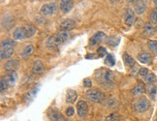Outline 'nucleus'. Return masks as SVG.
<instances>
[{"label":"nucleus","instance_id":"5","mask_svg":"<svg viewBox=\"0 0 157 121\" xmlns=\"http://www.w3.org/2000/svg\"><path fill=\"white\" fill-rule=\"evenodd\" d=\"M86 96L87 99H89L90 101H92V102H102L104 99L103 92H102L101 90L95 89V88L89 89L88 91H86Z\"/></svg>","mask_w":157,"mask_h":121},{"label":"nucleus","instance_id":"39","mask_svg":"<svg viewBox=\"0 0 157 121\" xmlns=\"http://www.w3.org/2000/svg\"><path fill=\"white\" fill-rule=\"evenodd\" d=\"M154 4H155V6L157 7V0H154Z\"/></svg>","mask_w":157,"mask_h":121},{"label":"nucleus","instance_id":"10","mask_svg":"<svg viewBox=\"0 0 157 121\" xmlns=\"http://www.w3.org/2000/svg\"><path fill=\"white\" fill-rule=\"evenodd\" d=\"M135 12L138 15H142L144 13L147 6V0H136L135 1Z\"/></svg>","mask_w":157,"mask_h":121},{"label":"nucleus","instance_id":"27","mask_svg":"<svg viewBox=\"0 0 157 121\" xmlns=\"http://www.w3.org/2000/svg\"><path fill=\"white\" fill-rule=\"evenodd\" d=\"M38 89L37 88H33L32 90H30L29 92H27L25 96V102H29L30 100H32L34 97L36 96V93H37Z\"/></svg>","mask_w":157,"mask_h":121},{"label":"nucleus","instance_id":"15","mask_svg":"<svg viewBox=\"0 0 157 121\" xmlns=\"http://www.w3.org/2000/svg\"><path fill=\"white\" fill-rule=\"evenodd\" d=\"M78 98V93L73 89L67 90V94H66V102L68 104H74L75 101Z\"/></svg>","mask_w":157,"mask_h":121},{"label":"nucleus","instance_id":"31","mask_svg":"<svg viewBox=\"0 0 157 121\" xmlns=\"http://www.w3.org/2000/svg\"><path fill=\"white\" fill-rule=\"evenodd\" d=\"M106 43L110 46H117L118 43H119V38H114V37H109L107 40H106Z\"/></svg>","mask_w":157,"mask_h":121},{"label":"nucleus","instance_id":"25","mask_svg":"<svg viewBox=\"0 0 157 121\" xmlns=\"http://www.w3.org/2000/svg\"><path fill=\"white\" fill-rule=\"evenodd\" d=\"M147 93L149 94V96L151 97L152 99L155 98V95L157 93V88H156V86L154 85L153 83H149L148 84L147 87Z\"/></svg>","mask_w":157,"mask_h":121},{"label":"nucleus","instance_id":"20","mask_svg":"<svg viewBox=\"0 0 157 121\" xmlns=\"http://www.w3.org/2000/svg\"><path fill=\"white\" fill-rule=\"evenodd\" d=\"M138 60L143 64H148L151 60V56L147 52H141L138 55Z\"/></svg>","mask_w":157,"mask_h":121},{"label":"nucleus","instance_id":"21","mask_svg":"<svg viewBox=\"0 0 157 121\" xmlns=\"http://www.w3.org/2000/svg\"><path fill=\"white\" fill-rule=\"evenodd\" d=\"M17 66H19V61L17 60H10V61L5 64V70L7 72L15 71Z\"/></svg>","mask_w":157,"mask_h":121},{"label":"nucleus","instance_id":"4","mask_svg":"<svg viewBox=\"0 0 157 121\" xmlns=\"http://www.w3.org/2000/svg\"><path fill=\"white\" fill-rule=\"evenodd\" d=\"M133 108L137 112H144L148 110L149 108V101L146 98V97H143V98L137 100L134 104H133Z\"/></svg>","mask_w":157,"mask_h":121},{"label":"nucleus","instance_id":"18","mask_svg":"<svg viewBox=\"0 0 157 121\" xmlns=\"http://www.w3.org/2000/svg\"><path fill=\"white\" fill-rule=\"evenodd\" d=\"M14 39L15 40H25L26 39L25 37V30H23L22 26L21 27H19V28H17L15 31H14Z\"/></svg>","mask_w":157,"mask_h":121},{"label":"nucleus","instance_id":"37","mask_svg":"<svg viewBox=\"0 0 157 121\" xmlns=\"http://www.w3.org/2000/svg\"><path fill=\"white\" fill-rule=\"evenodd\" d=\"M117 118H118V117H117V114L113 113V114H111L110 116H108V117L106 118V120H107V121H113V120H116Z\"/></svg>","mask_w":157,"mask_h":121},{"label":"nucleus","instance_id":"1","mask_svg":"<svg viewBox=\"0 0 157 121\" xmlns=\"http://www.w3.org/2000/svg\"><path fill=\"white\" fill-rule=\"evenodd\" d=\"M95 78L97 82L104 87H110L114 82V76L113 74L107 69H99L95 72Z\"/></svg>","mask_w":157,"mask_h":121},{"label":"nucleus","instance_id":"11","mask_svg":"<svg viewBox=\"0 0 157 121\" xmlns=\"http://www.w3.org/2000/svg\"><path fill=\"white\" fill-rule=\"evenodd\" d=\"M106 38V35L104 32H97V33H95L91 38H90V41H89V43L91 46H96V45H98L100 44L102 41H104V39Z\"/></svg>","mask_w":157,"mask_h":121},{"label":"nucleus","instance_id":"2","mask_svg":"<svg viewBox=\"0 0 157 121\" xmlns=\"http://www.w3.org/2000/svg\"><path fill=\"white\" fill-rule=\"evenodd\" d=\"M69 39V33L68 31H58L56 34H54L47 40L46 46L49 48H53L56 47L60 45L65 43L66 41Z\"/></svg>","mask_w":157,"mask_h":121},{"label":"nucleus","instance_id":"8","mask_svg":"<svg viewBox=\"0 0 157 121\" xmlns=\"http://www.w3.org/2000/svg\"><path fill=\"white\" fill-rule=\"evenodd\" d=\"M48 115H49V118L52 121H67L62 113H60L59 112H57L54 108H51V110L48 112Z\"/></svg>","mask_w":157,"mask_h":121},{"label":"nucleus","instance_id":"3","mask_svg":"<svg viewBox=\"0 0 157 121\" xmlns=\"http://www.w3.org/2000/svg\"><path fill=\"white\" fill-rule=\"evenodd\" d=\"M17 80V74L16 71L7 72V74L1 78V81H0V91L3 93L8 88L14 86Z\"/></svg>","mask_w":157,"mask_h":121},{"label":"nucleus","instance_id":"36","mask_svg":"<svg viewBox=\"0 0 157 121\" xmlns=\"http://www.w3.org/2000/svg\"><path fill=\"white\" fill-rule=\"evenodd\" d=\"M83 85L86 87H91L92 85V81L90 78H84L83 80Z\"/></svg>","mask_w":157,"mask_h":121},{"label":"nucleus","instance_id":"16","mask_svg":"<svg viewBox=\"0 0 157 121\" xmlns=\"http://www.w3.org/2000/svg\"><path fill=\"white\" fill-rule=\"evenodd\" d=\"M144 90H146V88H144V83L140 81L134 88L132 89V94H133V96H140L144 93Z\"/></svg>","mask_w":157,"mask_h":121},{"label":"nucleus","instance_id":"26","mask_svg":"<svg viewBox=\"0 0 157 121\" xmlns=\"http://www.w3.org/2000/svg\"><path fill=\"white\" fill-rule=\"evenodd\" d=\"M147 47L151 53L156 54L157 53V41L155 40H150L147 43Z\"/></svg>","mask_w":157,"mask_h":121},{"label":"nucleus","instance_id":"35","mask_svg":"<svg viewBox=\"0 0 157 121\" xmlns=\"http://www.w3.org/2000/svg\"><path fill=\"white\" fill-rule=\"evenodd\" d=\"M139 74L142 77H146L147 75H148V69L147 68H141L139 70Z\"/></svg>","mask_w":157,"mask_h":121},{"label":"nucleus","instance_id":"23","mask_svg":"<svg viewBox=\"0 0 157 121\" xmlns=\"http://www.w3.org/2000/svg\"><path fill=\"white\" fill-rule=\"evenodd\" d=\"M33 51H34V47H33V45L29 44V45L25 46V48H23V51L21 52V56L23 58H26V57L31 55V54L33 53Z\"/></svg>","mask_w":157,"mask_h":121},{"label":"nucleus","instance_id":"12","mask_svg":"<svg viewBox=\"0 0 157 121\" xmlns=\"http://www.w3.org/2000/svg\"><path fill=\"white\" fill-rule=\"evenodd\" d=\"M124 21L125 24L128 26H132L133 23L135 21V13L133 12L132 9H127L125 13V17H124Z\"/></svg>","mask_w":157,"mask_h":121},{"label":"nucleus","instance_id":"30","mask_svg":"<svg viewBox=\"0 0 157 121\" xmlns=\"http://www.w3.org/2000/svg\"><path fill=\"white\" fill-rule=\"evenodd\" d=\"M149 20H150V23L157 24V8L151 11V13L149 15Z\"/></svg>","mask_w":157,"mask_h":121},{"label":"nucleus","instance_id":"32","mask_svg":"<svg viewBox=\"0 0 157 121\" xmlns=\"http://www.w3.org/2000/svg\"><path fill=\"white\" fill-rule=\"evenodd\" d=\"M144 81H146V82H147V83H153L156 81V77L154 74H148L144 77Z\"/></svg>","mask_w":157,"mask_h":121},{"label":"nucleus","instance_id":"38","mask_svg":"<svg viewBox=\"0 0 157 121\" xmlns=\"http://www.w3.org/2000/svg\"><path fill=\"white\" fill-rule=\"evenodd\" d=\"M109 1H110L111 3H113V4H114V3H117L119 0H109Z\"/></svg>","mask_w":157,"mask_h":121},{"label":"nucleus","instance_id":"7","mask_svg":"<svg viewBox=\"0 0 157 121\" xmlns=\"http://www.w3.org/2000/svg\"><path fill=\"white\" fill-rule=\"evenodd\" d=\"M77 112H78V116H81V117H86V114L88 112V106H87L86 101L81 100V101L78 102Z\"/></svg>","mask_w":157,"mask_h":121},{"label":"nucleus","instance_id":"28","mask_svg":"<svg viewBox=\"0 0 157 121\" xmlns=\"http://www.w3.org/2000/svg\"><path fill=\"white\" fill-rule=\"evenodd\" d=\"M144 33L147 36L152 35L154 33V28L151 23H146V25H144Z\"/></svg>","mask_w":157,"mask_h":121},{"label":"nucleus","instance_id":"14","mask_svg":"<svg viewBox=\"0 0 157 121\" xmlns=\"http://www.w3.org/2000/svg\"><path fill=\"white\" fill-rule=\"evenodd\" d=\"M22 28H23V30H25L26 39L27 38H31L32 36H34L36 34V32H37V29H36V27L33 26L32 24H28V23L23 24Z\"/></svg>","mask_w":157,"mask_h":121},{"label":"nucleus","instance_id":"19","mask_svg":"<svg viewBox=\"0 0 157 121\" xmlns=\"http://www.w3.org/2000/svg\"><path fill=\"white\" fill-rule=\"evenodd\" d=\"M14 54V47L11 48H5V50H1V52H0V57H1L2 60L8 59L10 57L13 56Z\"/></svg>","mask_w":157,"mask_h":121},{"label":"nucleus","instance_id":"24","mask_svg":"<svg viewBox=\"0 0 157 121\" xmlns=\"http://www.w3.org/2000/svg\"><path fill=\"white\" fill-rule=\"evenodd\" d=\"M16 41L13 39H7L3 41L1 43V50H5V48H11L14 47V46H16Z\"/></svg>","mask_w":157,"mask_h":121},{"label":"nucleus","instance_id":"40","mask_svg":"<svg viewBox=\"0 0 157 121\" xmlns=\"http://www.w3.org/2000/svg\"><path fill=\"white\" fill-rule=\"evenodd\" d=\"M156 30H157V26H156Z\"/></svg>","mask_w":157,"mask_h":121},{"label":"nucleus","instance_id":"33","mask_svg":"<svg viewBox=\"0 0 157 121\" xmlns=\"http://www.w3.org/2000/svg\"><path fill=\"white\" fill-rule=\"evenodd\" d=\"M97 54H98V56L99 57H104L106 54H107V51H106V48L104 47H98V50H97Z\"/></svg>","mask_w":157,"mask_h":121},{"label":"nucleus","instance_id":"6","mask_svg":"<svg viewBox=\"0 0 157 121\" xmlns=\"http://www.w3.org/2000/svg\"><path fill=\"white\" fill-rule=\"evenodd\" d=\"M57 10V6L54 2L52 3H47L45 5L42 6V8L40 10V13L44 16H52L56 12Z\"/></svg>","mask_w":157,"mask_h":121},{"label":"nucleus","instance_id":"34","mask_svg":"<svg viewBox=\"0 0 157 121\" xmlns=\"http://www.w3.org/2000/svg\"><path fill=\"white\" fill-rule=\"evenodd\" d=\"M75 113V110H74V108H72V107H69L67 108V110H66V115L67 116H73V114Z\"/></svg>","mask_w":157,"mask_h":121},{"label":"nucleus","instance_id":"22","mask_svg":"<svg viewBox=\"0 0 157 121\" xmlns=\"http://www.w3.org/2000/svg\"><path fill=\"white\" fill-rule=\"evenodd\" d=\"M123 60L125 62V65L129 68H132L135 66V60L131 55H129L128 53H124L123 54Z\"/></svg>","mask_w":157,"mask_h":121},{"label":"nucleus","instance_id":"13","mask_svg":"<svg viewBox=\"0 0 157 121\" xmlns=\"http://www.w3.org/2000/svg\"><path fill=\"white\" fill-rule=\"evenodd\" d=\"M76 25V23L74 21L72 20H64L61 24H60L59 26V30H61V31H70L72 30Z\"/></svg>","mask_w":157,"mask_h":121},{"label":"nucleus","instance_id":"17","mask_svg":"<svg viewBox=\"0 0 157 121\" xmlns=\"http://www.w3.org/2000/svg\"><path fill=\"white\" fill-rule=\"evenodd\" d=\"M32 70H33V73L34 74H42L44 71H45V67L43 63H42L41 61H39V60H37V61H35L33 63V66H32Z\"/></svg>","mask_w":157,"mask_h":121},{"label":"nucleus","instance_id":"29","mask_svg":"<svg viewBox=\"0 0 157 121\" xmlns=\"http://www.w3.org/2000/svg\"><path fill=\"white\" fill-rule=\"evenodd\" d=\"M105 63H106V65L110 66V67H112V66L116 64V59H114L113 54H107L106 59H105Z\"/></svg>","mask_w":157,"mask_h":121},{"label":"nucleus","instance_id":"9","mask_svg":"<svg viewBox=\"0 0 157 121\" xmlns=\"http://www.w3.org/2000/svg\"><path fill=\"white\" fill-rule=\"evenodd\" d=\"M74 6V1L73 0H60V5H59V9L63 12L64 14H67L73 9Z\"/></svg>","mask_w":157,"mask_h":121}]
</instances>
